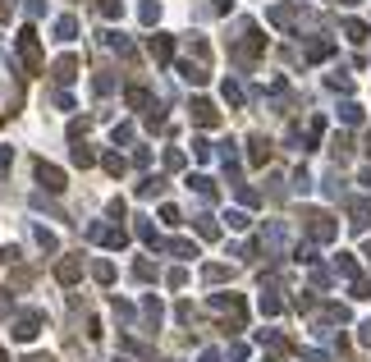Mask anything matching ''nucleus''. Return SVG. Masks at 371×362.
Here are the masks:
<instances>
[{
  "instance_id": "nucleus-1",
  "label": "nucleus",
  "mask_w": 371,
  "mask_h": 362,
  "mask_svg": "<svg viewBox=\"0 0 371 362\" xmlns=\"http://www.w3.org/2000/svg\"><path fill=\"white\" fill-rule=\"evenodd\" d=\"M19 55H23V60H28V65H42V46H37V33H33V28H23V37H19Z\"/></svg>"
},
{
  "instance_id": "nucleus-2",
  "label": "nucleus",
  "mask_w": 371,
  "mask_h": 362,
  "mask_svg": "<svg viewBox=\"0 0 371 362\" xmlns=\"http://www.w3.org/2000/svg\"><path fill=\"white\" fill-rule=\"evenodd\" d=\"M37 335H42V317H37V312L14 321V340H37Z\"/></svg>"
},
{
  "instance_id": "nucleus-3",
  "label": "nucleus",
  "mask_w": 371,
  "mask_h": 362,
  "mask_svg": "<svg viewBox=\"0 0 371 362\" xmlns=\"http://www.w3.org/2000/svg\"><path fill=\"white\" fill-rule=\"evenodd\" d=\"M37 179H42L46 188H65V175H60L55 165H46V161H37Z\"/></svg>"
},
{
  "instance_id": "nucleus-4",
  "label": "nucleus",
  "mask_w": 371,
  "mask_h": 362,
  "mask_svg": "<svg viewBox=\"0 0 371 362\" xmlns=\"http://www.w3.org/2000/svg\"><path fill=\"white\" fill-rule=\"evenodd\" d=\"M55 33H60V42H69V37L78 33V23L69 19V14H60V19H55Z\"/></svg>"
},
{
  "instance_id": "nucleus-5",
  "label": "nucleus",
  "mask_w": 371,
  "mask_h": 362,
  "mask_svg": "<svg viewBox=\"0 0 371 362\" xmlns=\"http://www.w3.org/2000/svg\"><path fill=\"white\" fill-rule=\"evenodd\" d=\"M193 115H197V124H216V110H211V101H193Z\"/></svg>"
},
{
  "instance_id": "nucleus-6",
  "label": "nucleus",
  "mask_w": 371,
  "mask_h": 362,
  "mask_svg": "<svg viewBox=\"0 0 371 362\" xmlns=\"http://www.w3.org/2000/svg\"><path fill=\"white\" fill-rule=\"evenodd\" d=\"M152 51H156V60H170V55H175V42H170V37H156Z\"/></svg>"
},
{
  "instance_id": "nucleus-7",
  "label": "nucleus",
  "mask_w": 371,
  "mask_h": 362,
  "mask_svg": "<svg viewBox=\"0 0 371 362\" xmlns=\"http://www.w3.org/2000/svg\"><path fill=\"white\" fill-rule=\"evenodd\" d=\"M55 74H60V78H65V83H69V78L78 74V60H74V55H65V60H60V65H55Z\"/></svg>"
},
{
  "instance_id": "nucleus-8",
  "label": "nucleus",
  "mask_w": 371,
  "mask_h": 362,
  "mask_svg": "<svg viewBox=\"0 0 371 362\" xmlns=\"http://www.w3.org/2000/svg\"><path fill=\"white\" fill-rule=\"evenodd\" d=\"M55 275H60L65 285H74V280H78V262H60V266H55Z\"/></svg>"
},
{
  "instance_id": "nucleus-9",
  "label": "nucleus",
  "mask_w": 371,
  "mask_h": 362,
  "mask_svg": "<svg viewBox=\"0 0 371 362\" xmlns=\"http://www.w3.org/2000/svg\"><path fill=\"white\" fill-rule=\"evenodd\" d=\"M92 275H97L101 285H110V280H115V271H110V262H97V266H92Z\"/></svg>"
},
{
  "instance_id": "nucleus-10",
  "label": "nucleus",
  "mask_w": 371,
  "mask_h": 362,
  "mask_svg": "<svg viewBox=\"0 0 371 362\" xmlns=\"http://www.w3.org/2000/svg\"><path fill=\"white\" fill-rule=\"evenodd\" d=\"M161 19V5H156V0H147V5H142V23H156Z\"/></svg>"
},
{
  "instance_id": "nucleus-11",
  "label": "nucleus",
  "mask_w": 371,
  "mask_h": 362,
  "mask_svg": "<svg viewBox=\"0 0 371 362\" xmlns=\"http://www.w3.org/2000/svg\"><path fill=\"white\" fill-rule=\"evenodd\" d=\"M234 225V230H248V216H243V211H230V216H225Z\"/></svg>"
},
{
  "instance_id": "nucleus-12",
  "label": "nucleus",
  "mask_w": 371,
  "mask_h": 362,
  "mask_svg": "<svg viewBox=\"0 0 371 362\" xmlns=\"http://www.w3.org/2000/svg\"><path fill=\"white\" fill-rule=\"evenodd\" d=\"M33 362H51V358H33Z\"/></svg>"
},
{
  "instance_id": "nucleus-13",
  "label": "nucleus",
  "mask_w": 371,
  "mask_h": 362,
  "mask_svg": "<svg viewBox=\"0 0 371 362\" xmlns=\"http://www.w3.org/2000/svg\"><path fill=\"white\" fill-rule=\"evenodd\" d=\"M0 362H5V353H0Z\"/></svg>"
}]
</instances>
